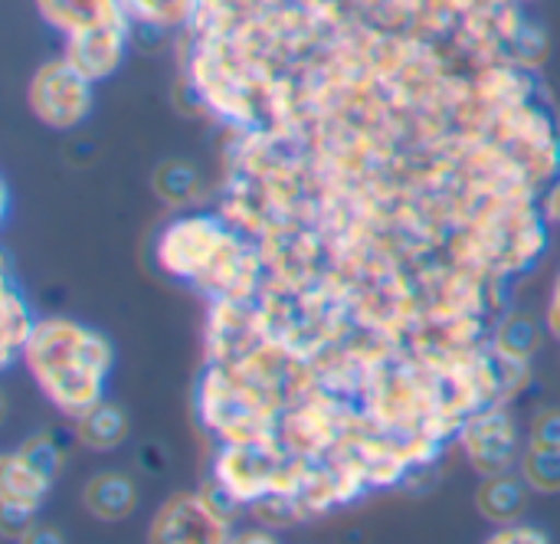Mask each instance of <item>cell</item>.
Returning <instances> with one entry per match:
<instances>
[{
	"mask_svg": "<svg viewBox=\"0 0 560 544\" xmlns=\"http://www.w3.org/2000/svg\"><path fill=\"white\" fill-rule=\"evenodd\" d=\"M131 23H154L161 30L184 26L194 20L200 0H121Z\"/></svg>",
	"mask_w": 560,
	"mask_h": 544,
	"instance_id": "obj_16",
	"label": "cell"
},
{
	"mask_svg": "<svg viewBox=\"0 0 560 544\" xmlns=\"http://www.w3.org/2000/svg\"><path fill=\"white\" fill-rule=\"evenodd\" d=\"M16 453H20L33 470H39L49 483H56L59 473H62V466H66V450H62V443H59L52 433H36V437L23 440Z\"/></svg>",
	"mask_w": 560,
	"mask_h": 544,
	"instance_id": "obj_18",
	"label": "cell"
},
{
	"mask_svg": "<svg viewBox=\"0 0 560 544\" xmlns=\"http://www.w3.org/2000/svg\"><path fill=\"white\" fill-rule=\"evenodd\" d=\"M49 479L33 470L20 453H7L0 463V509H3V529L13 522H26L46 499Z\"/></svg>",
	"mask_w": 560,
	"mask_h": 544,
	"instance_id": "obj_8",
	"label": "cell"
},
{
	"mask_svg": "<svg viewBox=\"0 0 560 544\" xmlns=\"http://www.w3.org/2000/svg\"><path fill=\"white\" fill-rule=\"evenodd\" d=\"M36 7H39V16L62 36H72L102 23L128 20L121 0H36Z\"/></svg>",
	"mask_w": 560,
	"mask_h": 544,
	"instance_id": "obj_10",
	"label": "cell"
},
{
	"mask_svg": "<svg viewBox=\"0 0 560 544\" xmlns=\"http://www.w3.org/2000/svg\"><path fill=\"white\" fill-rule=\"evenodd\" d=\"M463 447H466L476 473H482V476L509 473L515 463V450H518V433H515L512 414L502 407L476 414L463 430Z\"/></svg>",
	"mask_w": 560,
	"mask_h": 544,
	"instance_id": "obj_4",
	"label": "cell"
},
{
	"mask_svg": "<svg viewBox=\"0 0 560 544\" xmlns=\"http://www.w3.org/2000/svg\"><path fill=\"white\" fill-rule=\"evenodd\" d=\"M151 190L161 204L180 210V207H190L194 200H200V190H203V181H200V171L190 164V161H180V158H171V161H161L151 174Z\"/></svg>",
	"mask_w": 560,
	"mask_h": 544,
	"instance_id": "obj_13",
	"label": "cell"
},
{
	"mask_svg": "<svg viewBox=\"0 0 560 544\" xmlns=\"http://www.w3.org/2000/svg\"><path fill=\"white\" fill-rule=\"evenodd\" d=\"M541 348V325L532 315H509L495 332V355L528 364Z\"/></svg>",
	"mask_w": 560,
	"mask_h": 544,
	"instance_id": "obj_15",
	"label": "cell"
},
{
	"mask_svg": "<svg viewBox=\"0 0 560 544\" xmlns=\"http://www.w3.org/2000/svg\"><path fill=\"white\" fill-rule=\"evenodd\" d=\"M528 447H551L560 450V410L548 407L541 414H535L532 430H528Z\"/></svg>",
	"mask_w": 560,
	"mask_h": 544,
	"instance_id": "obj_19",
	"label": "cell"
},
{
	"mask_svg": "<svg viewBox=\"0 0 560 544\" xmlns=\"http://www.w3.org/2000/svg\"><path fill=\"white\" fill-rule=\"evenodd\" d=\"M75 440L85 450H95V453L118 450L128 440V417H125V410L118 404L98 401L82 417H75Z\"/></svg>",
	"mask_w": 560,
	"mask_h": 544,
	"instance_id": "obj_12",
	"label": "cell"
},
{
	"mask_svg": "<svg viewBox=\"0 0 560 544\" xmlns=\"http://www.w3.org/2000/svg\"><path fill=\"white\" fill-rule=\"evenodd\" d=\"M518 3H535V0H518Z\"/></svg>",
	"mask_w": 560,
	"mask_h": 544,
	"instance_id": "obj_23",
	"label": "cell"
},
{
	"mask_svg": "<svg viewBox=\"0 0 560 544\" xmlns=\"http://www.w3.org/2000/svg\"><path fill=\"white\" fill-rule=\"evenodd\" d=\"M545 213H548L551 223H560V177L555 181V187H551V194L545 200Z\"/></svg>",
	"mask_w": 560,
	"mask_h": 544,
	"instance_id": "obj_22",
	"label": "cell"
},
{
	"mask_svg": "<svg viewBox=\"0 0 560 544\" xmlns=\"http://www.w3.org/2000/svg\"><path fill=\"white\" fill-rule=\"evenodd\" d=\"M528 483L525 476H486V483L476 493V506L482 512V519H489L492 525H512L525 516L528 509Z\"/></svg>",
	"mask_w": 560,
	"mask_h": 544,
	"instance_id": "obj_11",
	"label": "cell"
},
{
	"mask_svg": "<svg viewBox=\"0 0 560 544\" xmlns=\"http://www.w3.org/2000/svg\"><path fill=\"white\" fill-rule=\"evenodd\" d=\"M522 476L525 483L541 496L560 493V450L551 447H528L522 456Z\"/></svg>",
	"mask_w": 560,
	"mask_h": 544,
	"instance_id": "obj_17",
	"label": "cell"
},
{
	"mask_svg": "<svg viewBox=\"0 0 560 544\" xmlns=\"http://www.w3.org/2000/svg\"><path fill=\"white\" fill-rule=\"evenodd\" d=\"M128 43H131V20H115V23H102V26L66 36L62 56L85 79L98 82V79H108L121 66Z\"/></svg>",
	"mask_w": 560,
	"mask_h": 544,
	"instance_id": "obj_6",
	"label": "cell"
},
{
	"mask_svg": "<svg viewBox=\"0 0 560 544\" xmlns=\"http://www.w3.org/2000/svg\"><path fill=\"white\" fill-rule=\"evenodd\" d=\"M545 322H548V332H551V335L560 342V273H558V279H555V289H551V302H548V315H545Z\"/></svg>",
	"mask_w": 560,
	"mask_h": 544,
	"instance_id": "obj_21",
	"label": "cell"
},
{
	"mask_svg": "<svg viewBox=\"0 0 560 544\" xmlns=\"http://www.w3.org/2000/svg\"><path fill=\"white\" fill-rule=\"evenodd\" d=\"M82 506L98 522H125L138 509V489H135L131 476L115 473V470H105V473H95L85 483Z\"/></svg>",
	"mask_w": 560,
	"mask_h": 544,
	"instance_id": "obj_9",
	"label": "cell"
},
{
	"mask_svg": "<svg viewBox=\"0 0 560 544\" xmlns=\"http://www.w3.org/2000/svg\"><path fill=\"white\" fill-rule=\"evenodd\" d=\"M33 115L56 131L82 125L92 112V79H85L66 56L43 62L26 89Z\"/></svg>",
	"mask_w": 560,
	"mask_h": 544,
	"instance_id": "obj_3",
	"label": "cell"
},
{
	"mask_svg": "<svg viewBox=\"0 0 560 544\" xmlns=\"http://www.w3.org/2000/svg\"><path fill=\"white\" fill-rule=\"evenodd\" d=\"M492 544H545L548 535L535 525H525V522H512V525H499V532L489 539Z\"/></svg>",
	"mask_w": 560,
	"mask_h": 544,
	"instance_id": "obj_20",
	"label": "cell"
},
{
	"mask_svg": "<svg viewBox=\"0 0 560 544\" xmlns=\"http://www.w3.org/2000/svg\"><path fill=\"white\" fill-rule=\"evenodd\" d=\"M276 470H279V460L266 453L259 440H240L220 456L217 483L236 502H249V499H262L266 493H279Z\"/></svg>",
	"mask_w": 560,
	"mask_h": 544,
	"instance_id": "obj_5",
	"label": "cell"
},
{
	"mask_svg": "<svg viewBox=\"0 0 560 544\" xmlns=\"http://www.w3.org/2000/svg\"><path fill=\"white\" fill-rule=\"evenodd\" d=\"M158 263L167 276H226L236 266V246L210 217H184L158 240Z\"/></svg>",
	"mask_w": 560,
	"mask_h": 544,
	"instance_id": "obj_2",
	"label": "cell"
},
{
	"mask_svg": "<svg viewBox=\"0 0 560 544\" xmlns=\"http://www.w3.org/2000/svg\"><path fill=\"white\" fill-rule=\"evenodd\" d=\"M230 522L203 496H174L151 522V542H223Z\"/></svg>",
	"mask_w": 560,
	"mask_h": 544,
	"instance_id": "obj_7",
	"label": "cell"
},
{
	"mask_svg": "<svg viewBox=\"0 0 560 544\" xmlns=\"http://www.w3.org/2000/svg\"><path fill=\"white\" fill-rule=\"evenodd\" d=\"M23 361L39 391L75 420L102 401V387L112 371V345L89 325L49 319L36 325L23 348Z\"/></svg>",
	"mask_w": 560,
	"mask_h": 544,
	"instance_id": "obj_1",
	"label": "cell"
},
{
	"mask_svg": "<svg viewBox=\"0 0 560 544\" xmlns=\"http://www.w3.org/2000/svg\"><path fill=\"white\" fill-rule=\"evenodd\" d=\"M39 322H33V312L26 299L13 289V282H3V364H10L16 355H23L26 342L33 338Z\"/></svg>",
	"mask_w": 560,
	"mask_h": 544,
	"instance_id": "obj_14",
	"label": "cell"
}]
</instances>
